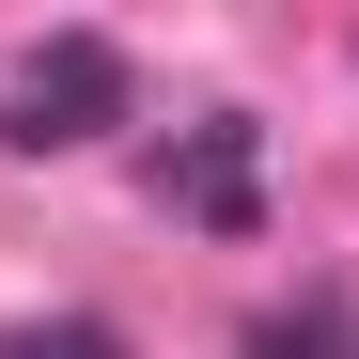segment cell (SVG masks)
<instances>
[{"mask_svg":"<svg viewBox=\"0 0 359 359\" xmlns=\"http://www.w3.org/2000/svg\"><path fill=\"white\" fill-rule=\"evenodd\" d=\"M94 126H126V47H109V32L32 47L16 94H0V141H16V156H63V141H94Z\"/></svg>","mask_w":359,"mask_h":359,"instance_id":"6da1fadb","label":"cell"},{"mask_svg":"<svg viewBox=\"0 0 359 359\" xmlns=\"http://www.w3.org/2000/svg\"><path fill=\"white\" fill-rule=\"evenodd\" d=\"M156 188L203 203V219H250V126H203L188 156H156Z\"/></svg>","mask_w":359,"mask_h":359,"instance_id":"7a4b0ae2","label":"cell"},{"mask_svg":"<svg viewBox=\"0 0 359 359\" xmlns=\"http://www.w3.org/2000/svg\"><path fill=\"white\" fill-rule=\"evenodd\" d=\"M234 359H359V328H344V297H297V313H266Z\"/></svg>","mask_w":359,"mask_h":359,"instance_id":"3957f363","label":"cell"},{"mask_svg":"<svg viewBox=\"0 0 359 359\" xmlns=\"http://www.w3.org/2000/svg\"><path fill=\"white\" fill-rule=\"evenodd\" d=\"M0 359H126V328H94V313H63V328H16Z\"/></svg>","mask_w":359,"mask_h":359,"instance_id":"277c9868","label":"cell"}]
</instances>
